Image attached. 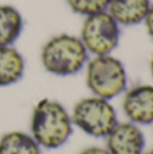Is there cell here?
I'll list each match as a JSON object with an SVG mask.
<instances>
[{"label":"cell","instance_id":"6da1fadb","mask_svg":"<svg viewBox=\"0 0 153 154\" xmlns=\"http://www.w3.org/2000/svg\"><path fill=\"white\" fill-rule=\"evenodd\" d=\"M70 112L54 99H41L33 107L30 134L42 149H58L69 141L73 133Z\"/></svg>","mask_w":153,"mask_h":154},{"label":"cell","instance_id":"7a4b0ae2","mask_svg":"<svg viewBox=\"0 0 153 154\" xmlns=\"http://www.w3.org/2000/svg\"><path fill=\"white\" fill-rule=\"evenodd\" d=\"M39 60L48 73L57 77H70L86 68L89 54L77 35L61 32L43 43Z\"/></svg>","mask_w":153,"mask_h":154},{"label":"cell","instance_id":"3957f363","mask_svg":"<svg viewBox=\"0 0 153 154\" xmlns=\"http://www.w3.org/2000/svg\"><path fill=\"white\" fill-rule=\"evenodd\" d=\"M84 70L86 85L94 96L113 100L127 89L126 68L113 54L92 56Z\"/></svg>","mask_w":153,"mask_h":154},{"label":"cell","instance_id":"277c9868","mask_svg":"<svg viewBox=\"0 0 153 154\" xmlns=\"http://www.w3.org/2000/svg\"><path fill=\"white\" fill-rule=\"evenodd\" d=\"M73 126L92 138H106L119 122L111 100L89 95L77 100L70 111Z\"/></svg>","mask_w":153,"mask_h":154},{"label":"cell","instance_id":"5b68a950","mask_svg":"<svg viewBox=\"0 0 153 154\" xmlns=\"http://www.w3.org/2000/svg\"><path fill=\"white\" fill-rule=\"evenodd\" d=\"M89 56L113 54L121 41V26L107 12H98L84 18L80 35Z\"/></svg>","mask_w":153,"mask_h":154},{"label":"cell","instance_id":"8992f818","mask_svg":"<svg viewBox=\"0 0 153 154\" xmlns=\"http://www.w3.org/2000/svg\"><path fill=\"white\" fill-rule=\"evenodd\" d=\"M122 97V112L126 120L138 126L153 125V85L137 84L127 88Z\"/></svg>","mask_w":153,"mask_h":154},{"label":"cell","instance_id":"52a82bcc","mask_svg":"<svg viewBox=\"0 0 153 154\" xmlns=\"http://www.w3.org/2000/svg\"><path fill=\"white\" fill-rule=\"evenodd\" d=\"M106 149L110 154H144L145 153V134L141 126L125 120L118 122L106 135Z\"/></svg>","mask_w":153,"mask_h":154},{"label":"cell","instance_id":"ba28073f","mask_svg":"<svg viewBox=\"0 0 153 154\" xmlns=\"http://www.w3.org/2000/svg\"><path fill=\"white\" fill-rule=\"evenodd\" d=\"M151 0H110L107 12L119 26H137L144 23Z\"/></svg>","mask_w":153,"mask_h":154},{"label":"cell","instance_id":"9c48e42d","mask_svg":"<svg viewBox=\"0 0 153 154\" xmlns=\"http://www.w3.org/2000/svg\"><path fill=\"white\" fill-rule=\"evenodd\" d=\"M26 70L23 54L12 46H0V88L20 81Z\"/></svg>","mask_w":153,"mask_h":154},{"label":"cell","instance_id":"30bf717a","mask_svg":"<svg viewBox=\"0 0 153 154\" xmlns=\"http://www.w3.org/2000/svg\"><path fill=\"white\" fill-rule=\"evenodd\" d=\"M24 29L23 15L11 4H0V46H12Z\"/></svg>","mask_w":153,"mask_h":154},{"label":"cell","instance_id":"8fae6325","mask_svg":"<svg viewBox=\"0 0 153 154\" xmlns=\"http://www.w3.org/2000/svg\"><path fill=\"white\" fill-rule=\"evenodd\" d=\"M0 154H42V147L30 133L12 130L0 137Z\"/></svg>","mask_w":153,"mask_h":154},{"label":"cell","instance_id":"7c38bea8","mask_svg":"<svg viewBox=\"0 0 153 154\" xmlns=\"http://www.w3.org/2000/svg\"><path fill=\"white\" fill-rule=\"evenodd\" d=\"M65 2L73 12L84 18L107 11V7L110 4V0H65Z\"/></svg>","mask_w":153,"mask_h":154},{"label":"cell","instance_id":"4fadbf2b","mask_svg":"<svg viewBox=\"0 0 153 154\" xmlns=\"http://www.w3.org/2000/svg\"><path fill=\"white\" fill-rule=\"evenodd\" d=\"M144 24H145V29L148 35L153 39V2L151 3V7H149V11L146 14L145 19H144Z\"/></svg>","mask_w":153,"mask_h":154},{"label":"cell","instance_id":"5bb4252c","mask_svg":"<svg viewBox=\"0 0 153 154\" xmlns=\"http://www.w3.org/2000/svg\"><path fill=\"white\" fill-rule=\"evenodd\" d=\"M77 154H110V152L102 146H88L86 149L80 150Z\"/></svg>","mask_w":153,"mask_h":154},{"label":"cell","instance_id":"9a60e30c","mask_svg":"<svg viewBox=\"0 0 153 154\" xmlns=\"http://www.w3.org/2000/svg\"><path fill=\"white\" fill-rule=\"evenodd\" d=\"M149 68H151V75H152V79H153V56L151 58V65H149Z\"/></svg>","mask_w":153,"mask_h":154},{"label":"cell","instance_id":"2e32d148","mask_svg":"<svg viewBox=\"0 0 153 154\" xmlns=\"http://www.w3.org/2000/svg\"><path fill=\"white\" fill-rule=\"evenodd\" d=\"M144 154H153V149H151V150H148V152H145Z\"/></svg>","mask_w":153,"mask_h":154}]
</instances>
